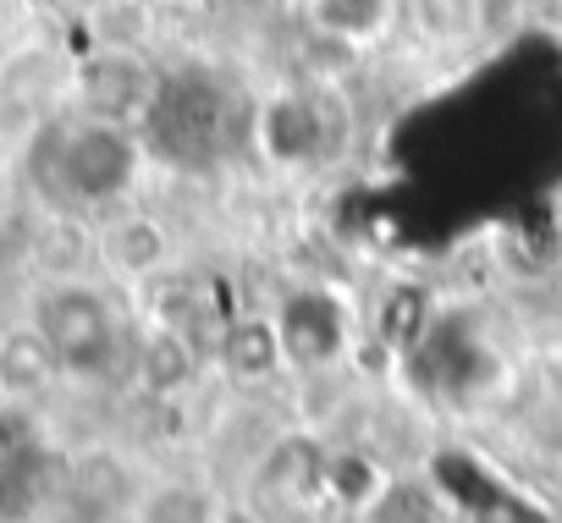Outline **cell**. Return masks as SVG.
Returning a JSON list of instances; mask_svg holds the SVG:
<instances>
[{
  "label": "cell",
  "mask_w": 562,
  "mask_h": 523,
  "mask_svg": "<svg viewBox=\"0 0 562 523\" xmlns=\"http://www.w3.org/2000/svg\"><path fill=\"white\" fill-rule=\"evenodd\" d=\"M29 326L40 331V342L50 348L61 375L94 380L111 375L127 353V326L122 309L105 287L83 282V276H56L34 293L29 304Z\"/></svg>",
  "instance_id": "6da1fadb"
},
{
  "label": "cell",
  "mask_w": 562,
  "mask_h": 523,
  "mask_svg": "<svg viewBox=\"0 0 562 523\" xmlns=\"http://www.w3.org/2000/svg\"><path fill=\"white\" fill-rule=\"evenodd\" d=\"M94 259L100 271L133 293L166 282L177 271V237L160 215L138 209V204H122V209H105L100 226H94Z\"/></svg>",
  "instance_id": "3957f363"
},
{
  "label": "cell",
  "mask_w": 562,
  "mask_h": 523,
  "mask_svg": "<svg viewBox=\"0 0 562 523\" xmlns=\"http://www.w3.org/2000/svg\"><path fill=\"white\" fill-rule=\"evenodd\" d=\"M408 496H414V490L392 479V485H386V490H381V496H375V501H370V507L359 512V518H392V512H397V507H403ZM408 523H430V512H419V518H408Z\"/></svg>",
  "instance_id": "9c48e42d"
},
{
  "label": "cell",
  "mask_w": 562,
  "mask_h": 523,
  "mask_svg": "<svg viewBox=\"0 0 562 523\" xmlns=\"http://www.w3.org/2000/svg\"><path fill=\"white\" fill-rule=\"evenodd\" d=\"M299 29H310L364 61V56L386 50L392 39H403V0H321Z\"/></svg>",
  "instance_id": "8992f818"
},
{
  "label": "cell",
  "mask_w": 562,
  "mask_h": 523,
  "mask_svg": "<svg viewBox=\"0 0 562 523\" xmlns=\"http://www.w3.org/2000/svg\"><path fill=\"white\" fill-rule=\"evenodd\" d=\"M56 380H61V369L34 326L0 337V397L7 402H40Z\"/></svg>",
  "instance_id": "52a82bcc"
},
{
  "label": "cell",
  "mask_w": 562,
  "mask_h": 523,
  "mask_svg": "<svg viewBox=\"0 0 562 523\" xmlns=\"http://www.w3.org/2000/svg\"><path fill=\"white\" fill-rule=\"evenodd\" d=\"M144 171H149V149H144V133H138V127H116V122L78 116L72 127L56 133L50 177H56L61 198L78 204V209L105 215V209L133 204Z\"/></svg>",
  "instance_id": "7a4b0ae2"
},
{
  "label": "cell",
  "mask_w": 562,
  "mask_h": 523,
  "mask_svg": "<svg viewBox=\"0 0 562 523\" xmlns=\"http://www.w3.org/2000/svg\"><path fill=\"white\" fill-rule=\"evenodd\" d=\"M270 326H276V342H281V359L288 369H326L348 353L353 342V326H348V309L331 287H293L270 309Z\"/></svg>",
  "instance_id": "5b68a950"
},
{
  "label": "cell",
  "mask_w": 562,
  "mask_h": 523,
  "mask_svg": "<svg viewBox=\"0 0 562 523\" xmlns=\"http://www.w3.org/2000/svg\"><path fill=\"white\" fill-rule=\"evenodd\" d=\"M72 89H78V116L116 122V127H144L149 111H155L160 94H166L160 72H155L138 50H122V45L89 56V61L78 67Z\"/></svg>",
  "instance_id": "277c9868"
},
{
  "label": "cell",
  "mask_w": 562,
  "mask_h": 523,
  "mask_svg": "<svg viewBox=\"0 0 562 523\" xmlns=\"http://www.w3.org/2000/svg\"><path fill=\"white\" fill-rule=\"evenodd\" d=\"M403 34H419L436 50L474 45V0H403Z\"/></svg>",
  "instance_id": "ba28073f"
},
{
  "label": "cell",
  "mask_w": 562,
  "mask_h": 523,
  "mask_svg": "<svg viewBox=\"0 0 562 523\" xmlns=\"http://www.w3.org/2000/svg\"><path fill=\"white\" fill-rule=\"evenodd\" d=\"M557 226H562V193H557Z\"/></svg>",
  "instance_id": "7c38bea8"
},
{
  "label": "cell",
  "mask_w": 562,
  "mask_h": 523,
  "mask_svg": "<svg viewBox=\"0 0 562 523\" xmlns=\"http://www.w3.org/2000/svg\"><path fill=\"white\" fill-rule=\"evenodd\" d=\"M160 7H166V12H204L210 0H160Z\"/></svg>",
  "instance_id": "8fae6325"
},
{
  "label": "cell",
  "mask_w": 562,
  "mask_h": 523,
  "mask_svg": "<svg viewBox=\"0 0 562 523\" xmlns=\"http://www.w3.org/2000/svg\"><path fill=\"white\" fill-rule=\"evenodd\" d=\"M276 7H281V12H288L293 23H304V18H310V12L321 7V0H276Z\"/></svg>",
  "instance_id": "30bf717a"
}]
</instances>
